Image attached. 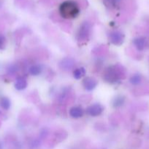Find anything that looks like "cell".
I'll use <instances>...</instances> for the list:
<instances>
[{
  "label": "cell",
  "mask_w": 149,
  "mask_h": 149,
  "mask_svg": "<svg viewBox=\"0 0 149 149\" xmlns=\"http://www.w3.org/2000/svg\"><path fill=\"white\" fill-rule=\"evenodd\" d=\"M59 13L64 18L73 19L77 17L80 13V9L74 1H66L60 5Z\"/></svg>",
  "instance_id": "6da1fadb"
},
{
  "label": "cell",
  "mask_w": 149,
  "mask_h": 149,
  "mask_svg": "<svg viewBox=\"0 0 149 149\" xmlns=\"http://www.w3.org/2000/svg\"><path fill=\"white\" fill-rule=\"evenodd\" d=\"M103 111V107L101 106L100 104H93L92 106H89V108L87 109V113L89 114L90 116H99V114H101Z\"/></svg>",
  "instance_id": "7a4b0ae2"
},
{
  "label": "cell",
  "mask_w": 149,
  "mask_h": 149,
  "mask_svg": "<svg viewBox=\"0 0 149 149\" xmlns=\"http://www.w3.org/2000/svg\"><path fill=\"white\" fill-rule=\"evenodd\" d=\"M105 79L108 81H116L118 79V72L117 71V68H110L107 70L106 74H105Z\"/></svg>",
  "instance_id": "3957f363"
},
{
  "label": "cell",
  "mask_w": 149,
  "mask_h": 149,
  "mask_svg": "<svg viewBox=\"0 0 149 149\" xmlns=\"http://www.w3.org/2000/svg\"><path fill=\"white\" fill-rule=\"evenodd\" d=\"M83 85L85 89L87 90H92L96 87L97 85V81L95 79L91 78V77H86L84 79L83 81Z\"/></svg>",
  "instance_id": "277c9868"
},
{
  "label": "cell",
  "mask_w": 149,
  "mask_h": 149,
  "mask_svg": "<svg viewBox=\"0 0 149 149\" xmlns=\"http://www.w3.org/2000/svg\"><path fill=\"white\" fill-rule=\"evenodd\" d=\"M124 40V36L121 32L114 31L110 34V41L114 45H121Z\"/></svg>",
  "instance_id": "5b68a950"
},
{
  "label": "cell",
  "mask_w": 149,
  "mask_h": 149,
  "mask_svg": "<svg viewBox=\"0 0 149 149\" xmlns=\"http://www.w3.org/2000/svg\"><path fill=\"white\" fill-rule=\"evenodd\" d=\"M70 114L73 118H80L83 115V110L80 107H73L70 109Z\"/></svg>",
  "instance_id": "8992f818"
},
{
  "label": "cell",
  "mask_w": 149,
  "mask_h": 149,
  "mask_svg": "<svg viewBox=\"0 0 149 149\" xmlns=\"http://www.w3.org/2000/svg\"><path fill=\"white\" fill-rule=\"evenodd\" d=\"M90 29H89V26L87 24L82 25L81 28L80 29V33H79V36L82 39H87L89 36V33H90Z\"/></svg>",
  "instance_id": "52a82bcc"
},
{
  "label": "cell",
  "mask_w": 149,
  "mask_h": 149,
  "mask_svg": "<svg viewBox=\"0 0 149 149\" xmlns=\"http://www.w3.org/2000/svg\"><path fill=\"white\" fill-rule=\"evenodd\" d=\"M26 86H27V81H26V79L23 78V77L18 79L15 81V87L18 90H23V89L26 88Z\"/></svg>",
  "instance_id": "ba28073f"
},
{
  "label": "cell",
  "mask_w": 149,
  "mask_h": 149,
  "mask_svg": "<svg viewBox=\"0 0 149 149\" xmlns=\"http://www.w3.org/2000/svg\"><path fill=\"white\" fill-rule=\"evenodd\" d=\"M134 44L137 49L142 50L144 49L145 46V40L144 38H137L134 40Z\"/></svg>",
  "instance_id": "9c48e42d"
},
{
  "label": "cell",
  "mask_w": 149,
  "mask_h": 149,
  "mask_svg": "<svg viewBox=\"0 0 149 149\" xmlns=\"http://www.w3.org/2000/svg\"><path fill=\"white\" fill-rule=\"evenodd\" d=\"M11 106V103L8 97H2L0 99V106L4 110H8Z\"/></svg>",
  "instance_id": "30bf717a"
},
{
  "label": "cell",
  "mask_w": 149,
  "mask_h": 149,
  "mask_svg": "<svg viewBox=\"0 0 149 149\" xmlns=\"http://www.w3.org/2000/svg\"><path fill=\"white\" fill-rule=\"evenodd\" d=\"M41 71H42V68H41L40 65H32V66L30 68V69H29V72H30V74L34 76L39 75V74L41 73Z\"/></svg>",
  "instance_id": "8fae6325"
},
{
  "label": "cell",
  "mask_w": 149,
  "mask_h": 149,
  "mask_svg": "<svg viewBox=\"0 0 149 149\" xmlns=\"http://www.w3.org/2000/svg\"><path fill=\"white\" fill-rule=\"evenodd\" d=\"M86 74V71L83 68H77L75 71H74L73 74H74V77L76 79H80V78L83 77Z\"/></svg>",
  "instance_id": "7c38bea8"
},
{
  "label": "cell",
  "mask_w": 149,
  "mask_h": 149,
  "mask_svg": "<svg viewBox=\"0 0 149 149\" xmlns=\"http://www.w3.org/2000/svg\"><path fill=\"white\" fill-rule=\"evenodd\" d=\"M141 81V76L140 74H134L130 79V82L133 84H138Z\"/></svg>",
  "instance_id": "4fadbf2b"
},
{
  "label": "cell",
  "mask_w": 149,
  "mask_h": 149,
  "mask_svg": "<svg viewBox=\"0 0 149 149\" xmlns=\"http://www.w3.org/2000/svg\"><path fill=\"white\" fill-rule=\"evenodd\" d=\"M124 102V98L121 96H118V97H116L115 99H114L113 101V106L115 107H119V106H122L123 103Z\"/></svg>",
  "instance_id": "5bb4252c"
},
{
  "label": "cell",
  "mask_w": 149,
  "mask_h": 149,
  "mask_svg": "<svg viewBox=\"0 0 149 149\" xmlns=\"http://www.w3.org/2000/svg\"><path fill=\"white\" fill-rule=\"evenodd\" d=\"M4 38L3 37V36L0 35V48L2 47V45H4Z\"/></svg>",
  "instance_id": "9a60e30c"
},
{
  "label": "cell",
  "mask_w": 149,
  "mask_h": 149,
  "mask_svg": "<svg viewBox=\"0 0 149 149\" xmlns=\"http://www.w3.org/2000/svg\"><path fill=\"white\" fill-rule=\"evenodd\" d=\"M0 149H2V148H1V146L0 145Z\"/></svg>",
  "instance_id": "2e32d148"
}]
</instances>
